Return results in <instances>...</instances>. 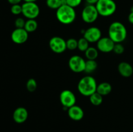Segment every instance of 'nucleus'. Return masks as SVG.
I'll use <instances>...</instances> for the list:
<instances>
[{"instance_id": "obj_5", "label": "nucleus", "mask_w": 133, "mask_h": 132, "mask_svg": "<svg viewBox=\"0 0 133 132\" xmlns=\"http://www.w3.org/2000/svg\"><path fill=\"white\" fill-rule=\"evenodd\" d=\"M22 6V14L27 19H35L40 14V7L36 2H24Z\"/></svg>"}, {"instance_id": "obj_14", "label": "nucleus", "mask_w": 133, "mask_h": 132, "mask_svg": "<svg viewBox=\"0 0 133 132\" xmlns=\"http://www.w3.org/2000/svg\"><path fill=\"white\" fill-rule=\"evenodd\" d=\"M68 115L71 120H75V121H79L83 119L84 113L81 107L74 105L68 109Z\"/></svg>"}, {"instance_id": "obj_3", "label": "nucleus", "mask_w": 133, "mask_h": 132, "mask_svg": "<svg viewBox=\"0 0 133 132\" xmlns=\"http://www.w3.org/2000/svg\"><path fill=\"white\" fill-rule=\"evenodd\" d=\"M56 17L57 20L62 24H71L75 20L76 12L74 8L69 5H62L57 10Z\"/></svg>"}, {"instance_id": "obj_21", "label": "nucleus", "mask_w": 133, "mask_h": 132, "mask_svg": "<svg viewBox=\"0 0 133 132\" xmlns=\"http://www.w3.org/2000/svg\"><path fill=\"white\" fill-rule=\"evenodd\" d=\"M90 43L84 37L78 40L77 49L81 52H85L89 48Z\"/></svg>"}, {"instance_id": "obj_27", "label": "nucleus", "mask_w": 133, "mask_h": 132, "mask_svg": "<svg viewBox=\"0 0 133 132\" xmlns=\"http://www.w3.org/2000/svg\"><path fill=\"white\" fill-rule=\"evenodd\" d=\"M25 19L22 18H18L16 19L14 21V25L17 28H24L25 24Z\"/></svg>"}, {"instance_id": "obj_19", "label": "nucleus", "mask_w": 133, "mask_h": 132, "mask_svg": "<svg viewBox=\"0 0 133 132\" xmlns=\"http://www.w3.org/2000/svg\"><path fill=\"white\" fill-rule=\"evenodd\" d=\"M90 102L94 106H99L103 101V97L97 92H96L89 97Z\"/></svg>"}, {"instance_id": "obj_18", "label": "nucleus", "mask_w": 133, "mask_h": 132, "mask_svg": "<svg viewBox=\"0 0 133 132\" xmlns=\"http://www.w3.org/2000/svg\"><path fill=\"white\" fill-rule=\"evenodd\" d=\"M97 68V63L96 60H87L86 61L85 68H84V72L86 73L91 74L94 72Z\"/></svg>"}, {"instance_id": "obj_28", "label": "nucleus", "mask_w": 133, "mask_h": 132, "mask_svg": "<svg viewBox=\"0 0 133 132\" xmlns=\"http://www.w3.org/2000/svg\"><path fill=\"white\" fill-rule=\"evenodd\" d=\"M82 1L83 0H66V3L68 5L75 9L81 4Z\"/></svg>"}, {"instance_id": "obj_15", "label": "nucleus", "mask_w": 133, "mask_h": 132, "mask_svg": "<svg viewBox=\"0 0 133 132\" xmlns=\"http://www.w3.org/2000/svg\"><path fill=\"white\" fill-rule=\"evenodd\" d=\"M118 71L121 76L124 78H129L133 74V67L129 63L122 62L118 66Z\"/></svg>"}, {"instance_id": "obj_1", "label": "nucleus", "mask_w": 133, "mask_h": 132, "mask_svg": "<svg viewBox=\"0 0 133 132\" xmlns=\"http://www.w3.org/2000/svg\"><path fill=\"white\" fill-rule=\"evenodd\" d=\"M127 31L125 26L119 21H114L109 27V37L115 43H122L126 40Z\"/></svg>"}, {"instance_id": "obj_17", "label": "nucleus", "mask_w": 133, "mask_h": 132, "mask_svg": "<svg viewBox=\"0 0 133 132\" xmlns=\"http://www.w3.org/2000/svg\"><path fill=\"white\" fill-rule=\"evenodd\" d=\"M86 58L87 60H96L99 55V50L97 47H89L88 49L84 52Z\"/></svg>"}, {"instance_id": "obj_10", "label": "nucleus", "mask_w": 133, "mask_h": 132, "mask_svg": "<svg viewBox=\"0 0 133 132\" xmlns=\"http://www.w3.org/2000/svg\"><path fill=\"white\" fill-rule=\"evenodd\" d=\"M101 31L98 27H90L85 30L83 37L89 43H97L101 38Z\"/></svg>"}, {"instance_id": "obj_23", "label": "nucleus", "mask_w": 133, "mask_h": 132, "mask_svg": "<svg viewBox=\"0 0 133 132\" xmlns=\"http://www.w3.org/2000/svg\"><path fill=\"white\" fill-rule=\"evenodd\" d=\"M46 5L49 9L57 10L62 5L61 0H46Z\"/></svg>"}, {"instance_id": "obj_29", "label": "nucleus", "mask_w": 133, "mask_h": 132, "mask_svg": "<svg viewBox=\"0 0 133 132\" xmlns=\"http://www.w3.org/2000/svg\"><path fill=\"white\" fill-rule=\"evenodd\" d=\"M8 2L10 4V5H17V4H19L21 1L23 0H7Z\"/></svg>"}, {"instance_id": "obj_8", "label": "nucleus", "mask_w": 133, "mask_h": 132, "mask_svg": "<svg viewBox=\"0 0 133 132\" xmlns=\"http://www.w3.org/2000/svg\"><path fill=\"white\" fill-rule=\"evenodd\" d=\"M86 61L79 55H74L68 60V66L70 70L75 73H80L84 71Z\"/></svg>"}, {"instance_id": "obj_2", "label": "nucleus", "mask_w": 133, "mask_h": 132, "mask_svg": "<svg viewBox=\"0 0 133 132\" xmlns=\"http://www.w3.org/2000/svg\"><path fill=\"white\" fill-rule=\"evenodd\" d=\"M97 87V82L93 76H86L79 81L77 89L81 94L84 97H90L96 93Z\"/></svg>"}, {"instance_id": "obj_25", "label": "nucleus", "mask_w": 133, "mask_h": 132, "mask_svg": "<svg viewBox=\"0 0 133 132\" xmlns=\"http://www.w3.org/2000/svg\"><path fill=\"white\" fill-rule=\"evenodd\" d=\"M10 12L12 14L16 16L19 15L20 14H22V6L19 4L17 5H13L11 6L10 8Z\"/></svg>"}, {"instance_id": "obj_4", "label": "nucleus", "mask_w": 133, "mask_h": 132, "mask_svg": "<svg viewBox=\"0 0 133 132\" xmlns=\"http://www.w3.org/2000/svg\"><path fill=\"white\" fill-rule=\"evenodd\" d=\"M99 15L103 17H109L113 15L116 10L117 6L114 0H99L96 3Z\"/></svg>"}, {"instance_id": "obj_9", "label": "nucleus", "mask_w": 133, "mask_h": 132, "mask_svg": "<svg viewBox=\"0 0 133 132\" xmlns=\"http://www.w3.org/2000/svg\"><path fill=\"white\" fill-rule=\"evenodd\" d=\"M59 99L64 108L67 109L75 105L77 100L75 94L69 89H65L61 92L59 96Z\"/></svg>"}, {"instance_id": "obj_11", "label": "nucleus", "mask_w": 133, "mask_h": 132, "mask_svg": "<svg viewBox=\"0 0 133 132\" xmlns=\"http://www.w3.org/2000/svg\"><path fill=\"white\" fill-rule=\"evenodd\" d=\"M29 38V32L23 28H16L11 34V40L16 44H23Z\"/></svg>"}, {"instance_id": "obj_20", "label": "nucleus", "mask_w": 133, "mask_h": 132, "mask_svg": "<svg viewBox=\"0 0 133 132\" xmlns=\"http://www.w3.org/2000/svg\"><path fill=\"white\" fill-rule=\"evenodd\" d=\"M38 28V23L35 19H27L25 21L24 28L29 32H33Z\"/></svg>"}, {"instance_id": "obj_32", "label": "nucleus", "mask_w": 133, "mask_h": 132, "mask_svg": "<svg viewBox=\"0 0 133 132\" xmlns=\"http://www.w3.org/2000/svg\"><path fill=\"white\" fill-rule=\"evenodd\" d=\"M24 2H36L37 0H23Z\"/></svg>"}, {"instance_id": "obj_26", "label": "nucleus", "mask_w": 133, "mask_h": 132, "mask_svg": "<svg viewBox=\"0 0 133 132\" xmlns=\"http://www.w3.org/2000/svg\"><path fill=\"white\" fill-rule=\"evenodd\" d=\"M113 51L117 54H122V53H124L125 47L122 45V43H115Z\"/></svg>"}, {"instance_id": "obj_31", "label": "nucleus", "mask_w": 133, "mask_h": 132, "mask_svg": "<svg viewBox=\"0 0 133 132\" xmlns=\"http://www.w3.org/2000/svg\"><path fill=\"white\" fill-rule=\"evenodd\" d=\"M128 20L130 23L133 25V12H130L128 16Z\"/></svg>"}, {"instance_id": "obj_12", "label": "nucleus", "mask_w": 133, "mask_h": 132, "mask_svg": "<svg viewBox=\"0 0 133 132\" xmlns=\"http://www.w3.org/2000/svg\"><path fill=\"white\" fill-rule=\"evenodd\" d=\"M115 43L108 36L101 38L97 42V49L99 51L104 53H109L113 51Z\"/></svg>"}, {"instance_id": "obj_24", "label": "nucleus", "mask_w": 133, "mask_h": 132, "mask_svg": "<svg viewBox=\"0 0 133 132\" xmlns=\"http://www.w3.org/2000/svg\"><path fill=\"white\" fill-rule=\"evenodd\" d=\"M78 46V40L75 38H69L66 40V47L67 49L70 50H74L77 49Z\"/></svg>"}, {"instance_id": "obj_16", "label": "nucleus", "mask_w": 133, "mask_h": 132, "mask_svg": "<svg viewBox=\"0 0 133 132\" xmlns=\"http://www.w3.org/2000/svg\"><path fill=\"white\" fill-rule=\"evenodd\" d=\"M112 87L111 84L107 82H103L97 85L96 92L99 93L103 97V96H106L110 94L112 91Z\"/></svg>"}, {"instance_id": "obj_30", "label": "nucleus", "mask_w": 133, "mask_h": 132, "mask_svg": "<svg viewBox=\"0 0 133 132\" xmlns=\"http://www.w3.org/2000/svg\"><path fill=\"white\" fill-rule=\"evenodd\" d=\"M99 0H85L87 5H96V3L98 2Z\"/></svg>"}, {"instance_id": "obj_13", "label": "nucleus", "mask_w": 133, "mask_h": 132, "mask_svg": "<svg viewBox=\"0 0 133 132\" xmlns=\"http://www.w3.org/2000/svg\"><path fill=\"white\" fill-rule=\"evenodd\" d=\"M13 120L18 124H22L27 120L28 118V111L23 107H18L13 112Z\"/></svg>"}, {"instance_id": "obj_22", "label": "nucleus", "mask_w": 133, "mask_h": 132, "mask_svg": "<svg viewBox=\"0 0 133 132\" xmlns=\"http://www.w3.org/2000/svg\"><path fill=\"white\" fill-rule=\"evenodd\" d=\"M26 88L29 92H35L37 88V82L34 78H29L26 83Z\"/></svg>"}, {"instance_id": "obj_6", "label": "nucleus", "mask_w": 133, "mask_h": 132, "mask_svg": "<svg viewBox=\"0 0 133 132\" xmlns=\"http://www.w3.org/2000/svg\"><path fill=\"white\" fill-rule=\"evenodd\" d=\"M96 5H87L83 9L81 12V18L83 21L87 23H94L99 16Z\"/></svg>"}, {"instance_id": "obj_7", "label": "nucleus", "mask_w": 133, "mask_h": 132, "mask_svg": "<svg viewBox=\"0 0 133 132\" xmlns=\"http://www.w3.org/2000/svg\"><path fill=\"white\" fill-rule=\"evenodd\" d=\"M49 46L51 50L57 54H61L66 51V40L60 36H53L49 40Z\"/></svg>"}]
</instances>
